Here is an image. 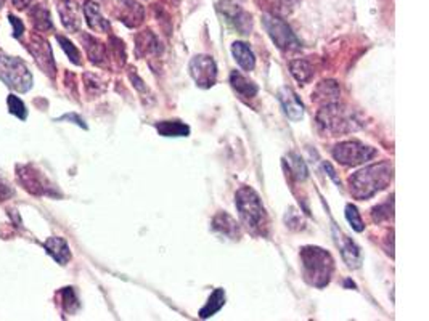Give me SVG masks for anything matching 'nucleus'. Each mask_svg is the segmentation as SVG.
I'll use <instances>...</instances> for the list:
<instances>
[{
  "label": "nucleus",
  "instance_id": "7ed1b4c3",
  "mask_svg": "<svg viewBox=\"0 0 429 321\" xmlns=\"http://www.w3.org/2000/svg\"><path fill=\"white\" fill-rule=\"evenodd\" d=\"M317 126L323 133L328 135H343L362 129L364 122L359 115L350 108L339 105V103H328L317 115Z\"/></svg>",
  "mask_w": 429,
  "mask_h": 321
},
{
  "label": "nucleus",
  "instance_id": "39448f33",
  "mask_svg": "<svg viewBox=\"0 0 429 321\" xmlns=\"http://www.w3.org/2000/svg\"><path fill=\"white\" fill-rule=\"evenodd\" d=\"M0 81L15 92L26 93L33 87V74L18 56L0 55Z\"/></svg>",
  "mask_w": 429,
  "mask_h": 321
},
{
  "label": "nucleus",
  "instance_id": "b1692460",
  "mask_svg": "<svg viewBox=\"0 0 429 321\" xmlns=\"http://www.w3.org/2000/svg\"><path fill=\"white\" fill-rule=\"evenodd\" d=\"M285 163L288 164L289 174H291L296 180H299V182H304V180L309 177L307 165H306V163H304V159L299 156V154L289 153Z\"/></svg>",
  "mask_w": 429,
  "mask_h": 321
},
{
  "label": "nucleus",
  "instance_id": "e433bc0d",
  "mask_svg": "<svg viewBox=\"0 0 429 321\" xmlns=\"http://www.w3.org/2000/svg\"><path fill=\"white\" fill-rule=\"evenodd\" d=\"M3 2H5V0H0V8L3 7Z\"/></svg>",
  "mask_w": 429,
  "mask_h": 321
},
{
  "label": "nucleus",
  "instance_id": "aec40b11",
  "mask_svg": "<svg viewBox=\"0 0 429 321\" xmlns=\"http://www.w3.org/2000/svg\"><path fill=\"white\" fill-rule=\"evenodd\" d=\"M82 44H84V49L89 55V58L92 63L95 65H103L106 60V50L105 45H103L100 40H97L95 38H92L89 34L82 35Z\"/></svg>",
  "mask_w": 429,
  "mask_h": 321
},
{
  "label": "nucleus",
  "instance_id": "f257e3e1",
  "mask_svg": "<svg viewBox=\"0 0 429 321\" xmlns=\"http://www.w3.org/2000/svg\"><path fill=\"white\" fill-rule=\"evenodd\" d=\"M392 182V165L389 163L371 164L350 175L349 190L355 199L365 201L373 198Z\"/></svg>",
  "mask_w": 429,
  "mask_h": 321
},
{
  "label": "nucleus",
  "instance_id": "4468645a",
  "mask_svg": "<svg viewBox=\"0 0 429 321\" xmlns=\"http://www.w3.org/2000/svg\"><path fill=\"white\" fill-rule=\"evenodd\" d=\"M341 235V233H339ZM338 246L341 249V256H343V261L346 262V265L349 268H359L362 265V261H364V257H362V249L355 245V242L350 240V238L341 235V241L338 240Z\"/></svg>",
  "mask_w": 429,
  "mask_h": 321
},
{
  "label": "nucleus",
  "instance_id": "f8f14e48",
  "mask_svg": "<svg viewBox=\"0 0 429 321\" xmlns=\"http://www.w3.org/2000/svg\"><path fill=\"white\" fill-rule=\"evenodd\" d=\"M18 179L19 182L23 183V186L31 193L34 195H45L47 193L49 186H45V180L42 175H39V172L33 170L31 165H19L18 167Z\"/></svg>",
  "mask_w": 429,
  "mask_h": 321
},
{
  "label": "nucleus",
  "instance_id": "4c0bfd02",
  "mask_svg": "<svg viewBox=\"0 0 429 321\" xmlns=\"http://www.w3.org/2000/svg\"><path fill=\"white\" fill-rule=\"evenodd\" d=\"M121 2H122V3H124V2H129V0H121Z\"/></svg>",
  "mask_w": 429,
  "mask_h": 321
},
{
  "label": "nucleus",
  "instance_id": "1a4fd4ad",
  "mask_svg": "<svg viewBox=\"0 0 429 321\" xmlns=\"http://www.w3.org/2000/svg\"><path fill=\"white\" fill-rule=\"evenodd\" d=\"M190 74L201 89H211L217 79V65L213 56L198 55L191 58Z\"/></svg>",
  "mask_w": 429,
  "mask_h": 321
},
{
  "label": "nucleus",
  "instance_id": "7c9ffc66",
  "mask_svg": "<svg viewBox=\"0 0 429 321\" xmlns=\"http://www.w3.org/2000/svg\"><path fill=\"white\" fill-rule=\"evenodd\" d=\"M392 211H394V201H392V198H389L385 204H380V206L375 207V209H373V219L376 222L389 220L391 217H392Z\"/></svg>",
  "mask_w": 429,
  "mask_h": 321
},
{
  "label": "nucleus",
  "instance_id": "cd10ccee",
  "mask_svg": "<svg viewBox=\"0 0 429 321\" xmlns=\"http://www.w3.org/2000/svg\"><path fill=\"white\" fill-rule=\"evenodd\" d=\"M56 40H58V44L61 45V49H63L65 54L68 55L71 63L79 66L82 63V60H81V54H79V50H77V47L72 44L70 39L63 38V35H56Z\"/></svg>",
  "mask_w": 429,
  "mask_h": 321
},
{
  "label": "nucleus",
  "instance_id": "f03ea898",
  "mask_svg": "<svg viewBox=\"0 0 429 321\" xmlns=\"http://www.w3.org/2000/svg\"><path fill=\"white\" fill-rule=\"evenodd\" d=\"M302 277L310 286L322 289L332 281L334 272V258L328 251L318 246H306L301 249Z\"/></svg>",
  "mask_w": 429,
  "mask_h": 321
},
{
  "label": "nucleus",
  "instance_id": "72a5a7b5",
  "mask_svg": "<svg viewBox=\"0 0 429 321\" xmlns=\"http://www.w3.org/2000/svg\"><path fill=\"white\" fill-rule=\"evenodd\" d=\"M13 196V190L0 179V201H7Z\"/></svg>",
  "mask_w": 429,
  "mask_h": 321
},
{
  "label": "nucleus",
  "instance_id": "c85d7f7f",
  "mask_svg": "<svg viewBox=\"0 0 429 321\" xmlns=\"http://www.w3.org/2000/svg\"><path fill=\"white\" fill-rule=\"evenodd\" d=\"M346 220L349 222V225L353 227L355 231L360 233V231L365 230V225H364V222H362L360 212L354 204L346 206Z\"/></svg>",
  "mask_w": 429,
  "mask_h": 321
},
{
  "label": "nucleus",
  "instance_id": "f704fd0d",
  "mask_svg": "<svg viewBox=\"0 0 429 321\" xmlns=\"http://www.w3.org/2000/svg\"><path fill=\"white\" fill-rule=\"evenodd\" d=\"M323 169L327 170V174L330 175V179H333V182H334L336 185H339V186H341V180L338 179V175H336V170L333 169V165L330 164V163H327V160H325V163H323Z\"/></svg>",
  "mask_w": 429,
  "mask_h": 321
},
{
  "label": "nucleus",
  "instance_id": "a878e982",
  "mask_svg": "<svg viewBox=\"0 0 429 321\" xmlns=\"http://www.w3.org/2000/svg\"><path fill=\"white\" fill-rule=\"evenodd\" d=\"M338 97H339V87L334 81L322 82V84L317 87L315 93H312V100H315V101L330 100L332 103H334Z\"/></svg>",
  "mask_w": 429,
  "mask_h": 321
},
{
  "label": "nucleus",
  "instance_id": "bb28decb",
  "mask_svg": "<svg viewBox=\"0 0 429 321\" xmlns=\"http://www.w3.org/2000/svg\"><path fill=\"white\" fill-rule=\"evenodd\" d=\"M61 297H63V308L66 313H76L77 308H79V299H77V294L72 288H63L61 289Z\"/></svg>",
  "mask_w": 429,
  "mask_h": 321
},
{
  "label": "nucleus",
  "instance_id": "9d476101",
  "mask_svg": "<svg viewBox=\"0 0 429 321\" xmlns=\"http://www.w3.org/2000/svg\"><path fill=\"white\" fill-rule=\"evenodd\" d=\"M31 54H33L35 63H38L44 72L49 76H55V61H54V51H51L49 42L39 35H33L31 38V44L28 45Z\"/></svg>",
  "mask_w": 429,
  "mask_h": 321
},
{
  "label": "nucleus",
  "instance_id": "c9c22d12",
  "mask_svg": "<svg viewBox=\"0 0 429 321\" xmlns=\"http://www.w3.org/2000/svg\"><path fill=\"white\" fill-rule=\"evenodd\" d=\"M12 2L18 10H24L31 3V0H12Z\"/></svg>",
  "mask_w": 429,
  "mask_h": 321
},
{
  "label": "nucleus",
  "instance_id": "2eb2a0df",
  "mask_svg": "<svg viewBox=\"0 0 429 321\" xmlns=\"http://www.w3.org/2000/svg\"><path fill=\"white\" fill-rule=\"evenodd\" d=\"M44 249L47 251L49 256L54 258L56 263L60 265H66L71 258V251L68 242H66L63 238L58 236H51L47 241L44 242Z\"/></svg>",
  "mask_w": 429,
  "mask_h": 321
},
{
  "label": "nucleus",
  "instance_id": "412c9836",
  "mask_svg": "<svg viewBox=\"0 0 429 321\" xmlns=\"http://www.w3.org/2000/svg\"><path fill=\"white\" fill-rule=\"evenodd\" d=\"M159 135L163 137H188L190 127L182 121H161L154 124Z\"/></svg>",
  "mask_w": 429,
  "mask_h": 321
},
{
  "label": "nucleus",
  "instance_id": "20e7f679",
  "mask_svg": "<svg viewBox=\"0 0 429 321\" xmlns=\"http://www.w3.org/2000/svg\"><path fill=\"white\" fill-rule=\"evenodd\" d=\"M235 206L238 215L251 233L256 235H266L264 229L267 227V214L259 195L251 186H241L235 195Z\"/></svg>",
  "mask_w": 429,
  "mask_h": 321
},
{
  "label": "nucleus",
  "instance_id": "9b49d317",
  "mask_svg": "<svg viewBox=\"0 0 429 321\" xmlns=\"http://www.w3.org/2000/svg\"><path fill=\"white\" fill-rule=\"evenodd\" d=\"M278 100L282 103L285 115L291 119V121H301L304 117V105L296 93L293 92V89H289V87L280 89V92H278Z\"/></svg>",
  "mask_w": 429,
  "mask_h": 321
},
{
  "label": "nucleus",
  "instance_id": "4be33fe9",
  "mask_svg": "<svg viewBox=\"0 0 429 321\" xmlns=\"http://www.w3.org/2000/svg\"><path fill=\"white\" fill-rule=\"evenodd\" d=\"M225 305V291L222 288H217L216 291L211 294V297L208 299V302L203 308L200 310V318H211L214 317L217 312H220V308Z\"/></svg>",
  "mask_w": 429,
  "mask_h": 321
},
{
  "label": "nucleus",
  "instance_id": "0eeeda50",
  "mask_svg": "<svg viewBox=\"0 0 429 321\" xmlns=\"http://www.w3.org/2000/svg\"><path fill=\"white\" fill-rule=\"evenodd\" d=\"M376 156V149L366 145L357 142V140H350V142H343L336 145L333 149V158L343 165H360L369 163Z\"/></svg>",
  "mask_w": 429,
  "mask_h": 321
},
{
  "label": "nucleus",
  "instance_id": "2f4dec72",
  "mask_svg": "<svg viewBox=\"0 0 429 321\" xmlns=\"http://www.w3.org/2000/svg\"><path fill=\"white\" fill-rule=\"evenodd\" d=\"M8 19H10V23H12V26H13V38L19 39L23 35V33H24L23 22L19 18L13 17V15H8Z\"/></svg>",
  "mask_w": 429,
  "mask_h": 321
},
{
  "label": "nucleus",
  "instance_id": "5701e85b",
  "mask_svg": "<svg viewBox=\"0 0 429 321\" xmlns=\"http://www.w3.org/2000/svg\"><path fill=\"white\" fill-rule=\"evenodd\" d=\"M29 18L33 19L34 28L42 31V33H45V31L54 29V23H51L50 12L44 7V5H35V7L31 8L29 10Z\"/></svg>",
  "mask_w": 429,
  "mask_h": 321
},
{
  "label": "nucleus",
  "instance_id": "6ab92c4d",
  "mask_svg": "<svg viewBox=\"0 0 429 321\" xmlns=\"http://www.w3.org/2000/svg\"><path fill=\"white\" fill-rule=\"evenodd\" d=\"M230 85L241 98H252L257 95V92H259V87H257L252 81L248 79V77L243 76L240 71H232Z\"/></svg>",
  "mask_w": 429,
  "mask_h": 321
},
{
  "label": "nucleus",
  "instance_id": "ddd939ff",
  "mask_svg": "<svg viewBox=\"0 0 429 321\" xmlns=\"http://www.w3.org/2000/svg\"><path fill=\"white\" fill-rule=\"evenodd\" d=\"M58 12L61 17V23L71 33H76L81 28V13L79 7L74 0H60L58 2Z\"/></svg>",
  "mask_w": 429,
  "mask_h": 321
},
{
  "label": "nucleus",
  "instance_id": "f3484780",
  "mask_svg": "<svg viewBox=\"0 0 429 321\" xmlns=\"http://www.w3.org/2000/svg\"><path fill=\"white\" fill-rule=\"evenodd\" d=\"M84 17L92 31H97V33H108L110 31V22L103 17L100 7L92 0H87L84 3Z\"/></svg>",
  "mask_w": 429,
  "mask_h": 321
},
{
  "label": "nucleus",
  "instance_id": "a211bd4d",
  "mask_svg": "<svg viewBox=\"0 0 429 321\" xmlns=\"http://www.w3.org/2000/svg\"><path fill=\"white\" fill-rule=\"evenodd\" d=\"M232 54H234V58L236 63L240 65L241 69L245 71H252L256 66V56L254 54H252L251 47L245 44V42H240V40H236V42L232 44Z\"/></svg>",
  "mask_w": 429,
  "mask_h": 321
},
{
  "label": "nucleus",
  "instance_id": "dca6fc26",
  "mask_svg": "<svg viewBox=\"0 0 429 321\" xmlns=\"http://www.w3.org/2000/svg\"><path fill=\"white\" fill-rule=\"evenodd\" d=\"M213 230L216 233H219V235L230 238V240H236V238H240V227L236 224V220L234 217L227 214V212H219L214 219H213Z\"/></svg>",
  "mask_w": 429,
  "mask_h": 321
},
{
  "label": "nucleus",
  "instance_id": "473e14b6",
  "mask_svg": "<svg viewBox=\"0 0 429 321\" xmlns=\"http://www.w3.org/2000/svg\"><path fill=\"white\" fill-rule=\"evenodd\" d=\"M55 121H71L72 124H76V126H79L82 129H87V124L84 122V119L81 116H77L76 113H70V115H63L58 119H55Z\"/></svg>",
  "mask_w": 429,
  "mask_h": 321
},
{
  "label": "nucleus",
  "instance_id": "c756f323",
  "mask_svg": "<svg viewBox=\"0 0 429 321\" xmlns=\"http://www.w3.org/2000/svg\"><path fill=\"white\" fill-rule=\"evenodd\" d=\"M7 103H8V110L13 116L22 119V121H26V119H28V110H26V105L23 103V100H19L17 95H8Z\"/></svg>",
  "mask_w": 429,
  "mask_h": 321
},
{
  "label": "nucleus",
  "instance_id": "423d86ee",
  "mask_svg": "<svg viewBox=\"0 0 429 321\" xmlns=\"http://www.w3.org/2000/svg\"><path fill=\"white\" fill-rule=\"evenodd\" d=\"M264 28H266L268 38L283 51H296L301 49V42L293 33V29L275 15H264Z\"/></svg>",
  "mask_w": 429,
  "mask_h": 321
},
{
  "label": "nucleus",
  "instance_id": "393cba45",
  "mask_svg": "<svg viewBox=\"0 0 429 321\" xmlns=\"http://www.w3.org/2000/svg\"><path fill=\"white\" fill-rule=\"evenodd\" d=\"M289 69L299 84H307L314 77V69L307 60H294L289 63Z\"/></svg>",
  "mask_w": 429,
  "mask_h": 321
},
{
  "label": "nucleus",
  "instance_id": "6e6552de",
  "mask_svg": "<svg viewBox=\"0 0 429 321\" xmlns=\"http://www.w3.org/2000/svg\"><path fill=\"white\" fill-rule=\"evenodd\" d=\"M217 10H219V13L224 17L225 22L235 31H238L243 35L251 34L252 29L251 15L245 12L238 3H235L234 0H220V2L217 3Z\"/></svg>",
  "mask_w": 429,
  "mask_h": 321
}]
</instances>
